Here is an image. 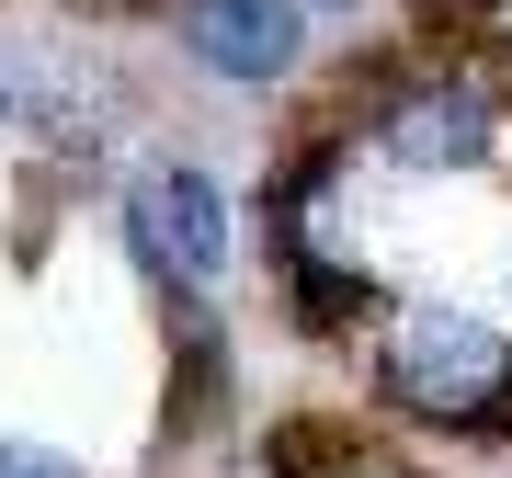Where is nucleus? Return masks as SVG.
<instances>
[{
    "label": "nucleus",
    "mask_w": 512,
    "mask_h": 478,
    "mask_svg": "<svg viewBox=\"0 0 512 478\" xmlns=\"http://www.w3.org/2000/svg\"><path fill=\"white\" fill-rule=\"evenodd\" d=\"M501 365H512V342L490 331V319H467V308H410V319H376V353H365L376 399L399 410V422H421V433H478V444H490Z\"/></svg>",
    "instance_id": "1"
},
{
    "label": "nucleus",
    "mask_w": 512,
    "mask_h": 478,
    "mask_svg": "<svg viewBox=\"0 0 512 478\" xmlns=\"http://www.w3.org/2000/svg\"><path fill=\"white\" fill-rule=\"evenodd\" d=\"M114 239H126V262L160 296H205L228 274V251H239V228H228V183L205 160H148L126 205H114Z\"/></svg>",
    "instance_id": "2"
},
{
    "label": "nucleus",
    "mask_w": 512,
    "mask_h": 478,
    "mask_svg": "<svg viewBox=\"0 0 512 478\" xmlns=\"http://www.w3.org/2000/svg\"><path fill=\"white\" fill-rule=\"evenodd\" d=\"M171 46L228 92H274L308 69V0H171Z\"/></svg>",
    "instance_id": "3"
},
{
    "label": "nucleus",
    "mask_w": 512,
    "mask_h": 478,
    "mask_svg": "<svg viewBox=\"0 0 512 478\" xmlns=\"http://www.w3.org/2000/svg\"><path fill=\"white\" fill-rule=\"evenodd\" d=\"M262 274H274L285 319L319 331V342H365L387 319V285L365 274V251H262Z\"/></svg>",
    "instance_id": "4"
},
{
    "label": "nucleus",
    "mask_w": 512,
    "mask_h": 478,
    "mask_svg": "<svg viewBox=\"0 0 512 478\" xmlns=\"http://www.w3.org/2000/svg\"><path fill=\"white\" fill-rule=\"evenodd\" d=\"M171 308V433H217L228 422V331L217 296H160Z\"/></svg>",
    "instance_id": "5"
},
{
    "label": "nucleus",
    "mask_w": 512,
    "mask_h": 478,
    "mask_svg": "<svg viewBox=\"0 0 512 478\" xmlns=\"http://www.w3.org/2000/svg\"><path fill=\"white\" fill-rule=\"evenodd\" d=\"M0 478H80L57 444H0Z\"/></svg>",
    "instance_id": "6"
},
{
    "label": "nucleus",
    "mask_w": 512,
    "mask_h": 478,
    "mask_svg": "<svg viewBox=\"0 0 512 478\" xmlns=\"http://www.w3.org/2000/svg\"><path fill=\"white\" fill-rule=\"evenodd\" d=\"M69 12H92V23H126V12H148V0H69ZM171 12V0H160Z\"/></svg>",
    "instance_id": "7"
},
{
    "label": "nucleus",
    "mask_w": 512,
    "mask_h": 478,
    "mask_svg": "<svg viewBox=\"0 0 512 478\" xmlns=\"http://www.w3.org/2000/svg\"><path fill=\"white\" fill-rule=\"evenodd\" d=\"M490 444H512V365H501V399H490Z\"/></svg>",
    "instance_id": "8"
},
{
    "label": "nucleus",
    "mask_w": 512,
    "mask_h": 478,
    "mask_svg": "<svg viewBox=\"0 0 512 478\" xmlns=\"http://www.w3.org/2000/svg\"><path fill=\"white\" fill-rule=\"evenodd\" d=\"M342 478H399V467H376V456H353V467H342Z\"/></svg>",
    "instance_id": "9"
},
{
    "label": "nucleus",
    "mask_w": 512,
    "mask_h": 478,
    "mask_svg": "<svg viewBox=\"0 0 512 478\" xmlns=\"http://www.w3.org/2000/svg\"><path fill=\"white\" fill-rule=\"evenodd\" d=\"M0 126H12V80H0Z\"/></svg>",
    "instance_id": "10"
},
{
    "label": "nucleus",
    "mask_w": 512,
    "mask_h": 478,
    "mask_svg": "<svg viewBox=\"0 0 512 478\" xmlns=\"http://www.w3.org/2000/svg\"><path fill=\"white\" fill-rule=\"evenodd\" d=\"M308 12H353V0H308Z\"/></svg>",
    "instance_id": "11"
}]
</instances>
